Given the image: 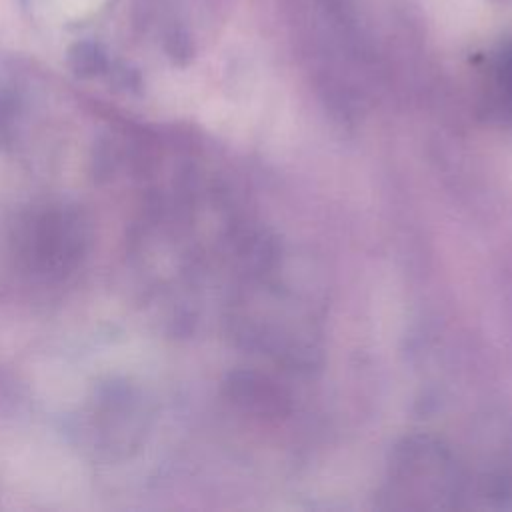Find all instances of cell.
<instances>
[{"mask_svg": "<svg viewBox=\"0 0 512 512\" xmlns=\"http://www.w3.org/2000/svg\"><path fill=\"white\" fill-rule=\"evenodd\" d=\"M70 60H72L74 68L80 72H94V70L102 68V64H104L100 48L90 42L76 44L70 52Z\"/></svg>", "mask_w": 512, "mask_h": 512, "instance_id": "1", "label": "cell"}]
</instances>
